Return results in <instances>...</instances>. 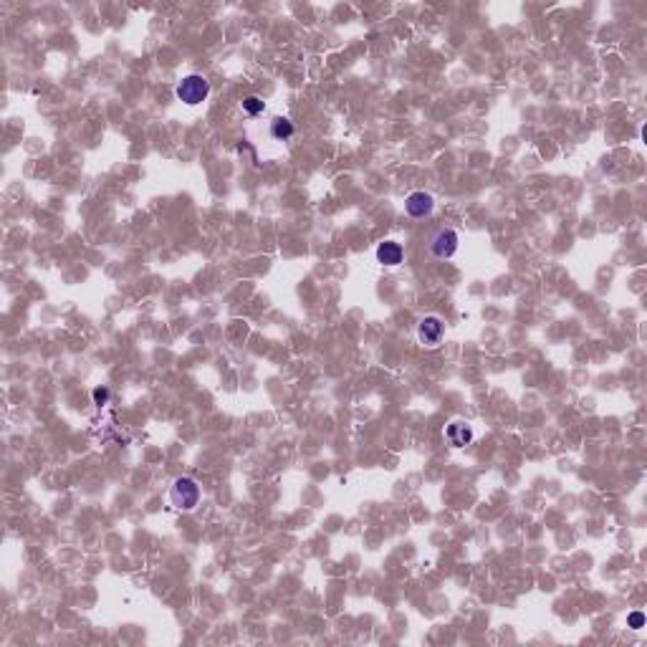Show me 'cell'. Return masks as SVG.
Returning a JSON list of instances; mask_svg holds the SVG:
<instances>
[{"label": "cell", "instance_id": "6da1fadb", "mask_svg": "<svg viewBox=\"0 0 647 647\" xmlns=\"http://www.w3.org/2000/svg\"><path fill=\"white\" fill-rule=\"evenodd\" d=\"M458 243H460V238H458L456 228L440 225V228H435L428 235V253L435 261H448V258H453L458 253Z\"/></svg>", "mask_w": 647, "mask_h": 647}, {"label": "cell", "instance_id": "7a4b0ae2", "mask_svg": "<svg viewBox=\"0 0 647 647\" xmlns=\"http://www.w3.org/2000/svg\"><path fill=\"white\" fill-rule=\"evenodd\" d=\"M170 503L177 511H192L200 503V486L198 481L182 476L170 486Z\"/></svg>", "mask_w": 647, "mask_h": 647}, {"label": "cell", "instance_id": "3957f363", "mask_svg": "<svg viewBox=\"0 0 647 647\" xmlns=\"http://www.w3.org/2000/svg\"><path fill=\"white\" fill-rule=\"evenodd\" d=\"M175 94H177V99L182 104L198 106L210 96V81L205 79V76H200V73H190V76H185V79L180 81Z\"/></svg>", "mask_w": 647, "mask_h": 647}, {"label": "cell", "instance_id": "277c9868", "mask_svg": "<svg viewBox=\"0 0 647 647\" xmlns=\"http://www.w3.org/2000/svg\"><path fill=\"white\" fill-rule=\"evenodd\" d=\"M415 337H417V344H420V347H425V349H437V347H440V342H443V337H445L443 319L435 317V314L423 317L420 321H417V326H415Z\"/></svg>", "mask_w": 647, "mask_h": 647}, {"label": "cell", "instance_id": "5b68a950", "mask_svg": "<svg viewBox=\"0 0 647 647\" xmlns=\"http://www.w3.org/2000/svg\"><path fill=\"white\" fill-rule=\"evenodd\" d=\"M432 210H435V200L428 192H409L407 200H405V212H407L409 218L415 220L430 218Z\"/></svg>", "mask_w": 647, "mask_h": 647}, {"label": "cell", "instance_id": "8992f818", "mask_svg": "<svg viewBox=\"0 0 647 647\" xmlns=\"http://www.w3.org/2000/svg\"><path fill=\"white\" fill-rule=\"evenodd\" d=\"M445 440H448L453 448H465V445L473 440V430H470L468 423H463V420H453V423H448V428H445Z\"/></svg>", "mask_w": 647, "mask_h": 647}, {"label": "cell", "instance_id": "52a82bcc", "mask_svg": "<svg viewBox=\"0 0 647 647\" xmlns=\"http://www.w3.org/2000/svg\"><path fill=\"white\" fill-rule=\"evenodd\" d=\"M402 258H405L402 245L395 243V240H384V243L377 245V263L379 266H390V268H395V266L402 263Z\"/></svg>", "mask_w": 647, "mask_h": 647}, {"label": "cell", "instance_id": "ba28073f", "mask_svg": "<svg viewBox=\"0 0 647 647\" xmlns=\"http://www.w3.org/2000/svg\"><path fill=\"white\" fill-rule=\"evenodd\" d=\"M293 132H296V126H293V122L286 119V117H276V119L271 122V137L278 139V142H286V139L293 137Z\"/></svg>", "mask_w": 647, "mask_h": 647}, {"label": "cell", "instance_id": "9c48e42d", "mask_svg": "<svg viewBox=\"0 0 647 647\" xmlns=\"http://www.w3.org/2000/svg\"><path fill=\"white\" fill-rule=\"evenodd\" d=\"M266 104L261 96H256V94H251V96H245L243 99V112L248 114V117H258V114H263Z\"/></svg>", "mask_w": 647, "mask_h": 647}, {"label": "cell", "instance_id": "30bf717a", "mask_svg": "<svg viewBox=\"0 0 647 647\" xmlns=\"http://www.w3.org/2000/svg\"><path fill=\"white\" fill-rule=\"evenodd\" d=\"M92 400H94V405H96V407H104V405L112 400V390H109V387H94V390H92Z\"/></svg>", "mask_w": 647, "mask_h": 647}, {"label": "cell", "instance_id": "8fae6325", "mask_svg": "<svg viewBox=\"0 0 647 647\" xmlns=\"http://www.w3.org/2000/svg\"><path fill=\"white\" fill-rule=\"evenodd\" d=\"M627 627H632V630H642V627H645V614H642V612H630L627 614Z\"/></svg>", "mask_w": 647, "mask_h": 647}]
</instances>
